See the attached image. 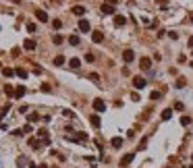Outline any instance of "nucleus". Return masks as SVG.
Wrapping results in <instances>:
<instances>
[{
	"label": "nucleus",
	"mask_w": 193,
	"mask_h": 168,
	"mask_svg": "<svg viewBox=\"0 0 193 168\" xmlns=\"http://www.w3.org/2000/svg\"><path fill=\"white\" fill-rule=\"evenodd\" d=\"M25 95V87H15V98H23Z\"/></svg>",
	"instance_id": "nucleus-18"
},
{
	"label": "nucleus",
	"mask_w": 193,
	"mask_h": 168,
	"mask_svg": "<svg viewBox=\"0 0 193 168\" xmlns=\"http://www.w3.org/2000/svg\"><path fill=\"white\" fill-rule=\"evenodd\" d=\"M166 168H170V166H166Z\"/></svg>",
	"instance_id": "nucleus-43"
},
{
	"label": "nucleus",
	"mask_w": 193,
	"mask_h": 168,
	"mask_svg": "<svg viewBox=\"0 0 193 168\" xmlns=\"http://www.w3.org/2000/svg\"><path fill=\"white\" fill-rule=\"evenodd\" d=\"M91 40H93L95 44H100V42L104 40V33H102V31H91Z\"/></svg>",
	"instance_id": "nucleus-7"
},
{
	"label": "nucleus",
	"mask_w": 193,
	"mask_h": 168,
	"mask_svg": "<svg viewBox=\"0 0 193 168\" xmlns=\"http://www.w3.org/2000/svg\"><path fill=\"white\" fill-rule=\"evenodd\" d=\"M158 98H160V91H152L150 93V100H158Z\"/></svg>",
	"instance_id": "nucleus-35"
},
{
	"label": "nucleus",
	"mask_w": 193,
	"mask_h": 168,
	"mask_svg": "<svg viewBox=\"0 0 193 168\" xmlns=\"http://www.w3.org/2000/svg\"><path fill=\"white\" fill-rule=\"evenodd\" d=\"M145 85H147V81L143 77H133V87H135V89H143Z\"/></svg>",
	"instance_id": "nucleus-1"
},
{
	"label": "nucleus",
	"mask_w": 193,
	"mask_h": 168,
	"mask_svg": "<svg viewBox=\"0 0 193 168\" xmlns=\"http://www.w3.org/2000/svg\"><path fill=\"white\" fill-rule=\"evenodd\" d=\"M69 44H71V46H79V38L77 35H69Z\"/></svg>",
	"instance_id": "nucleus-21"
},
{
	"label": "nucleus",
	"mask_w": 193,
	"mask_h": 168,
	"mask_svg": "<svg viewBox=\"0 0 193 168\" xmlns=\"http://www.w3.org/2000/svg\"><path fill=\"white\" fill-rule=\"evenodd\" d=\"M27 31H29V33L36 31V23H27Z\"/></svg>",
	"instance_id": "nucleus-34"
},
{
	"label": "nucleus",
	"mask_w": 193,
	"mask_h": 168,
	"mask_svg": "<svg viewBox=\"0 0 193 168\" xmlns=\"http://www.w3.org/2000/svg\"><path fill=\"white\" fill-rule=\"evenodd\" d=\"M69 67H71V69H79V67H81V60H79V58H71V60H69Z\"/></svg>",
	"instance_id": "nucleus-14"
},
{
	"label": "nucleus",
	"mask_w": 193,
	"mask_h": 168,
	"mask_svg": "<svg viewBox=\"0 0 193 168\" xmlns=\"http://www.w3.org/2000/svg\"><path fill=\"white\" fill-rule=\"evenodd\" d=\"M156 4L160 8H166V6H168V0H156Z\"/></svg>",
	"instance_id": "nucleus-27"
},
{
	"label": "nucleus",
	"mask_w": 193,
	"mask_h": 168,
	"mask_svg": "<svg viewBox=\"0 0 193 168\" xmlns=\"http://www.w3.org/2000/svg\"><path fill=\"white\" fill-rule=\"evenodd\" d=\"M102 13L104 15H112V13H114V6H112V4H102Z\"/></svg>",
	"instance_id": "nucleus-11"
},
{
	"label": "nucleus",
	"mask_w": 193,
	"mask_h": 168,
	"mask_svg": "<svg viewBox=\"0 0 193 168\" xmlns=\"http://www.w3.org/2000/svg\"><path fill=\"white\" fill-rule=\"evenodd\" d=\"M139 67H141V71H150V69H152V58L143 56L141 60H139Z\"/></svg>",
	"instance_id": "nucleus-2"
},
{
	"label": "nucleus",
	"mask_w": 193,
	"mask_h": 168,
	"mask_svg": "<svg viewBox=\"0 0 193 168\" xmlns=\"http://www.w3.org/2000/svg\"><path fill=\"white\" fill-rule=\"evenodd\" d=\"M50 89H52V87H50V85H48V83H42V91H46V93H48V91H50Z\"/></svg>",
	"instance_id": "nucleus-37"
},
{
	"label": "nucleus",
	"mask_w": 193,
	"mask_h": 168,
	"mask_svg": "<svg viewBox=\"0 0 193 168\" xmlns=\"http://www.w3.org/2000/svg\"><path fill=\"white\" fill-rule=\"evenodd\" d=\"M133 58H135V52H133V50H125V52H122V60H125L127 65L133 62Z\"/></svg>",
	"instance_id": "nucleus-3"
},
{
	"label": "nucleus",
	"mask_w": 193,
	"mask_h": 168,
	"mask_svg": "<svg viewBox=\"0 0 193 168\" xmlns=\"http://www.w3.org/2000/svg\"><path fill=\"white\" fill-rule=\"evenodd\" d=\"M15 75H19L21 79H27V71L25 69H15Z\"/></svg>",
	"instance_id": "nucleus-19"
},
{
	"label": "nucleus",
	"mask_w": 193,
	"mask_h": 168,
	"mask_svg": "<svg viewBox=\"0 0 193 168\" xmlns=\"http://www.w3.org/2000/svg\"><path fill=\"white\" fill-rule=\"evenodd\" d=\"M181 125H183V127H189V125H191V118H189V116H181Z\"/></svg>",
	"instance_id": "nucleus-25"
},
{
	"label": "nucleus",
	"mask_w": 193,
	"mask_h": 168,
	"mask_svg": "<svg viewBox=\"0 0 193 168\" xmlns=\"http://www.w3.org/2000/svg\"><path fill=\"white\" fill-rule=\"evenodd\" d=\"M4 93L8 95V98H15V87H13V85H6V87H4Z\"/></svg>",
	"instance_id": "nucleus-17"
},
{
	"label": "nucleus",
	"mask_w": 193,
	"mask_h": 168,
	"mask_svg": "<svg viewBox=\"0 0 193 168\" xmlns=\"http://www.w3.org/2000/svg\"><path fill=\"white\" fill-rule=\"evenodd\" d=\"M170 118H172V110H170V108L162 110V120H170Z\"/></svg>",
	"instance_id": "nucleus-16"
},
{
	"label": "nucleus",
	"mask_w": 193,
	"mask_h": 168,
	"mask_svg": "<svg viewBox=\"0 0 193 168\" xmlns=\"http://www.w3.org/2000/svg\"><path fill=\"white\" fill-rule=\"evenodd\" d=\"M125 23H127V19H125L122 15H116V17H114V25H118V27H122Z\"/></svg>",
	"instance_id": "nucleus-12"
},
{
	"label": "nucleus",
	"mask_w": 193,
	"mask_h": 168,
	"mask_svg": "<svg viewBox=\"0 0 193 168\" xmlns=\"http://www.w3.org/2000/svg\"><path fill=\"white\" fill-rule=\"evenodd\" d=\"M93 108L98 110V112H104V110H106V104H104V100L95 98V100H93Z\"/></svg>",
	"instance_id": "nucleus-5"
},
{
	"label": "nucleus",
	"mask_w": 193,
	"mask_h": 168,
	"mask_svg": "<svg viewBox=\"0 0 193 168\" xmlns=\"http://www.w3.org/2000/svg\"><path fill=\"white\" fill-rule=\"evenodd\" d=\"M93 58H95V56L91 54V52H87V54H85V60H87V62H93Z\"/></svg>",
	"instance_id": "nucleus-33"
},
{
	"label": "nucleus",
	"mask_w": 193,
	"mask_h": 168,
	"mask_svg": "<svg viewBox=\"0 0 193 168\" xmlns=\"http://www.w3.org/2000/svg\"><path fill=\"white\" fill-rule=\"evenodd\" d=\"M185 85H187V79H185V77H179V79H177V87H179V89H183Z\"/></svg>",
	"instance_id": "nucleus-20"
},
{
	"label": "nucleus",
	"mask_w": 193,
	"mask_h": 168,
	"mask_svg": "<svg viewBox=\"0 0 193 168\" xmlns=\"http://www.w3.org/2000/svg\"><path fill=\"white\" fill-rule=\"evenodd\" d=\"M191 54H193V52H191Z\"/></svg>",
	"instance_id": "nucleus-45"
},
{
	"label": "nucleus",
	"mask_w": 193,
	"mask_h": 168,
	"mask_svg": "<svg viewBox=\"0 0 193 168\" xmlns=\"http://www.w3.org/2000/svg\"><path fill=\"white\" fill-rule=\"evenodd\" d=\"M52 27H54V29H60V27H63V21H60V19H54V21H52Z\"/></svg>",
	"instance_id": "nucleus-26"
},
{
	"label": "nucleus",
	"mask_w": 193,
	"mask_h": 168,
	"mask_svg": "<svg viewBox=\"0 0 193 168\" xmlns=\"http://www.w3.org/2000/svg\"><path fill=\"white\" fill-rule=\"evenodd\" d=\"M183 108H185V106H183V102H174V110H179V112H183Z\"/></svg>",
	"instance_id": "nucleus-30"
},
{
	"label": "nucleus",
	"mask_w": 193,
	"mask_h": 168,
	"mask_svg": "<svg viewBox=\"0 0 193 168\" xmlns=\"http://www.w3.org/2000/svg\"><path fill=\"white\" fill-rule=\"evenodd\" d=\"M122 141H125L122 137H112V147H114V149H120V147H122Z\"/></svg>",
	"instance_id": "nucleus-9"
},
{
	"label": "nucleus",
	"mask_w": 193,
	"mask_h": 168,
	"mask_svg": "<svg viewBox=\"0 0 193 168\" xmlns=\"http://www.w3.org/2000/svg\"><path fill=\"white\" fill-rule=\"evenodd\" d=\"M89 79H91V81H100V77L95 75V73H91V75H89Z\"/></svg>",
	"instance_id": "nucleus-39"
},
{
	"label": "nucleus",
	"mask_w": 193,
	"mask_h": 168,
	"mask_svg": "<svg viewBox=\"0 0 193 168\" xmlns=\"http://www.w3.org/2000/svg\"><path fill=\"white\" fill-rule=\"evenodd\" d=\"M131 100H133V102H139V93H131Z\"/></svg>",
	"instance_id": "nucleus-40"
},
{
	"label": "nucleus",
	"mask_w": 193,
	"mask_h": 168,
	"mask_svg": "<svg viewBox=\"0 0 193 168\" xmlns=\"http://www.w3.org/2000/svg\"><path fill=\"white\" fill-rule=\"evenodd\" d=\"M29 145H31V147H36V149H38V147H40V141H38V139H33V137H31V139H29Z\"/></svg>",
	"instance_id": "nucleus-29"
},
{
	"label": "nucleus",
	"mask_w": 193,
	"mask_h": 168,
	"mask_svg": "<svg viewBox=\"0 0 193 168\" xmlns=\"http://www.w3.org/2000/svg\"><path fill=\"white\" fill-rule=\"evenodd\" d=\"M89 29H91V25H89V21H87V19H81V21H79V31L87 33Z\"/></svg>",
	"instance_id": "nucleus-4"
},
{
	"label": "nucleus",
	"mask_w": 193,
	"mask_h": 168,
	"mask_svg": "<svg viewBox=\"0 0 193 168\" xmlns=\"http://www.w3.org/2000/svg\"><path fill=\"white\" fill-rule=\"evenodd\" d=\"M36 17H38V21H48V13L46 11H40V8H38V11H36Z\"/></svg>",
	"instance_id": "nucleus-8"
},
{
	"label": "nucleus",
	"mask_w": 193,
	"mask_h": 168,
	"mask_svg": "<svg viewBox=\"0 0 193 168\" xmlns=\"http://www.w3.org/2000/svg\"><path fill=\"white\" fill-rule=\"evenodd\" d=\"M27 120H29V122H38V120H40V114H36V112H31L29 116H27Z\"/></svg>",
	"instance_id": "nucleus-23"
},
{
	"label": "nucleus",
	"mask_w": 193,
	"mask_h": 168,
	"mask_svg": "<svg viewBox=\"0 0 193 168\" xmlns=\"http://www.w3.org/2000/svg\"><path fill=\"white\" fill-rule=\"evenodd\" d=\"M52 42H54V44H56V46H58V44H63V35H58V33H56V35H54V38H52Z\"/></svg>",
	"instance_id": "nucleus-28"
},
{
	"label": "nucleus",
	"mask_w": 193,
	"mask_h": 168,
	"mask_svg": "<svg viewBox=\"0 0 193 168\" xmlns=\"http://www.w3.org/2000/svg\"><path fill=\"white\" fill-rule=\"evenodd\" d=\"M133 158H135L133 154H127V156H122V158H120V168H125L127 164H131V162H133Z\"/></svg>",
	"instance_id": "nucleus-6"
},
{
	"label": "nucleus",
	"mask_w": 193,
	"mask_h": 168,
	"mask_svg": "<svg viewBox=\"0 0 193 168\" xmlns=\"http://www.w3.org/2000/svg\"><path fill=\"white\" fill-rule=\"evenodd\" d=\"M189 168H193V166H189Z\"/></svg>",
	"instance_id": "nucleus-44"
},
{
	"label": "nucleus",
	"mask_w": 193,
	"mask_h": 168,
	"mask_svg": "<svg viewBox=\"0 0 193 168\" xmlns=\"http://www.w3.org/2000/svg\"><path fill=\"white\" fill-rule=\"evenodd\" d=\"M73 15L83 17V15H85V8H83V6H73Z\"/></svg>",
	"instance_id": "nucleus-15"
},
{
	"label": "nucleus",
	"mask_w": 193,
	"mask_h": 168,
	"mask_svg": "<svg viewBox=\"0 0 193 168\" xmlns=\"http://www.w3.org/2000/svg\"><path fill=\"white\" fill-rule=\"evenodd\" d=\"M168 38H170V40H177V38H179V35H177V33H174V31H168Z\"/></svg>",
	"instance_id": "nucleus-38"
},
{
	"label": "nucleus",
	"mask_w": 193,
	"mask_h": 168,
	"mask_svg": "<svg viewBox=\"0 0 193 168\" xmlns=\"http://www.w3.org/2000/svg\"><path fill=\"white\" fill-rule=\"evenodd\" d=\"M0 69H2V65H0Z\"/></svg>",
	"instance_id": "nucleus-42"
},
{
	"label": "nucleus",
	"mask_w": 193,
	"mask_h": 168,
	"mask_svg": "<svg viewBox=\"0 0 193 168\" xmlns=\"http://www.w3.org/2000/svg\"><path fill=\"white\" fill-rule=\"evenodd\" d=\"M75 139H79V141H87V133H79Z\"/></svg>",
	"instance_id": "nucleus-32"
},
{
	"label": "nucleus",
	"mask_w": 193,
	"mask_h": 168,
	"mask_svg": "<svg viewBox=\"0 0 193 168\" xmlns=\"http://www.w3.org/2000/svg\"><path fill=\"white\" fill-rule=\"evenodd\" d=\"M2 75L4 77H13L15 75V69H2Z\"/></svg>",
	"instance_id": "nucleus-24"
},
{
	"label": "nucleus",
	"mask_w": 193,
	"mask_h": 168,
	"mask_svg": "<svg viewBox=\"0 0 193 168\" xmlns=\"http://www.w3.org/2000/svg\"><path fill=\"white\" fill-rule=\"evenodd\" d=\"M189 48H193V35L189 38Z\"/></svg>",
	"instance_id": "nucleus-41"
},
{
	"label": "nucleus",
	"mask_w": 193,
	"mask_h": 168,
	"mask_svg": "<svg viewBox=\"0 0 193 168\" xmlns=\"http://www.w3.org/2000/svg\"><path fill=\"white\" fill-rule=\"evenodd\" d=\"M23 48L25 50H33V48H36V42H33V40H25L23 42Z\"/></svg>",
	"instance_id": "nucleus-13"
},
{
	"label": "nucleus",
	"mask_w": 193,
	"mask_h": 168,
	"mask_svg": "<svg viewBox=\"0 0 193 168\" xmlns=\"http://www.w3.org/2000/svg\"><path fill=\"white\" fill-rule=\"evenodd\" d=\"M8 110H11V106H8V104H6V106H4V108H2V110H0V116H4V114H6Z\"/></svg>",
	"instance_id": "nucleus-36"
},
{
	"label": "nucleus",
	"mask_w": 193,
	"mask_h": 168,
	"mask_svg": "<svg viewBox=\"0 0 193 168\" xmlns=\"http://www.w3.org/2000/svg\"><path fill=\"white\" fill-rule=\"evenodd\" d=\"M89 122H91V127H95V129H98V127L102 125V122H100V116H98V114H91V116H89Z\"/></svg>",
	"instance_id": "nucleus-10"
},
{
	"label": "nucleus",
	"mask_w": 193,
	"mask_h": 168,
	"mask_svg": "<svg viewBox=\"0 0 193 168\" xmlns=\"http://www.w3.org/2000/svg\"><path fill=\"white\" fill-rule=\"evenodd\" d=\"M27 164V160H25V158L21 156V158H17V166H25Z\"/></svg>",
	"instance_id": "nucleus-31"
},
{
	"label": "nucleus",
	"mask_w": 193,
	"mask_h": 168,
	"mask_svg": "<svg viewBox=\"0 0 193 168\" xmlns=\"http://www.w3.org/2000/svg\"><path fill=\"white\" fill-rule=\"evenodd\" d=\"M65 65V56H56L54 58V67H63Z\"/></svg>",
	"instance_id": "nucleus-22"
}]
</instances>
